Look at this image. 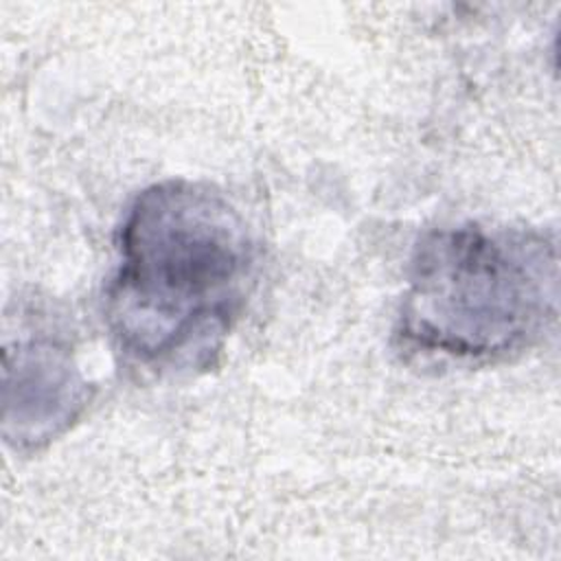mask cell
I'll list each match as a JSON object with an SVG mask.
<instances>
[{"label":"cell","instance_id":"cell-2","mask_svg":"<svg viewBox=\"0 0 561 561\" xmlns=\"http://www.w3.org/2000/svg\"><path fill=\"white\" fill-rule=\"evenodd\" d=\"M559 313L557 239L462 221L419 237L392 337L408 359L486 366L543 340Z\"/></svg>","mask_w":561,"mask_h":561},{"label":"cell","instance_id":"cell-3","mask_svg":"<svg viewBox=\"0 0 561 561\" xmlns=\"http://www.w3.org/2000/svg\"><path fill=\"white\" fill-rule=\"evenodd\" d=\"M2 436L33 451L68 432L90 403V381L68 342L35 335L4 346Z\"/></svg>","mask_w":561,"mask_h":561},{"label":"cell","instance_id":"cell-1","mask_svg":"<svg viewBox=\"0 0 561 561\" xmlns=\"http://www.w3.org/2000/svg\"><path fill=\"white\" fill-rule=\"evenodd\" d=\"M256 241L215 186L149 184L116 230L103 318L116 351L158 377L195 375L219 359L250 298Z\"/></svg>","mask_w":561,"mask_h":561}]
</instances>
